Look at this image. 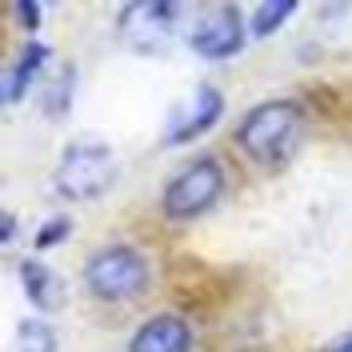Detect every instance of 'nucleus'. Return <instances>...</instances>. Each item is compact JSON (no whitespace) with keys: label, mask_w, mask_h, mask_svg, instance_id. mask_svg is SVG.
I'll return each mask as SVG.
<instances>
[{"label":"nucleus","mask_w":352,"mask_h":352,"mask_svg":"<svg viewBox=\"0 0 352 352\" xmlns=\"http://www.w3.org/2000/svg\"><path fill=\"white\" fill-rule=\"evenodd\" d=\"M305 132V112L296 100H264L241 120V144L256 160H285Z\"/></svg>","instance_id":"nucleus-1"},{"label":"nucleus","mask_w":352,"mask_h":352,"mask_svg":"<svg viewBox=\"0 0 352 352\" xmlns=\"http://www.w3.org/2000/svg\"><path fill=\"white\" fill-rule=\"evenodd\" d=\"M116 180V156L109 144H96V140H80V144H68L60 164H56V192L68 200H92L104 197Z\"/></svg>","instance_id":"nucleus-2"},{"label":"nucleus","mask_w":352,"mask_h":352,"mask_svg":"<svg viewBox=\"0 0 352 352\" xmlns=\"http://www.w3.org/2000/svg\"><path fill=\"white\" fill-rule=\"evenodd\" d=\"M85 285L100 300H132V296H140L148 288V261L129 244L100 248L85 264Z\"/></svg>","instance_id":"nucleus-3"},{"label":"nucleus","mask_w":352,"mask_h":352,"mask_svg":"<svg viewBox=\"0 0 352 352\" xmlns=\"http://www.w3.org/2000/svg\"><path fill=\"white\" fill-rule=\"evenodd\" d=\"M184 16H188L184 4H173V0H140V4H129L120 12V36H124L129 48L153 56V52H164L180 36Z\"/></svg>","instance_id":"nucleus-4"},{"label":"nucleus","mask_w":352,"mask_h":352,"mask_svg":"<svg viewBox=\"0 0 352 352\" xmlns=\"http://www.w3.org/2000/svg\"><path fill=\"white\" fill-rule=\"evenodd\" d=\"M224 192V168H220L217 160H192L188 168H180V173L168 180V188H164V217L168 220H192L200 212H208L212 204L220 200Z\"/></svg>","instance_id":"nucleus-5"},{"label":"nucleus","mask_w":352,"mask_h":352,"mask_svg":"<svg viewBox=\"0 0 352 352\" xmlns=\"http://www.w3.org/2000/svg\"><path fill=\"white\" fill-rule=\"evenodd\" d=\"M192 48L204 60H228L244 48V21L232 4L204 8V16L192 28Z\"/></svg>","instance_id":"nucleus-6"},{"label":"nucleus","mask_w":352,"mask_h":352,"mask_svg":"<svg viewBox=\"0 0 352 352\" xmlns=\"http://www.w3.org/2000/svg\"><path fill=\"white\" fill-rule=\"evenodd\" d=\"M220 112H224V96H220L212 85H200L197 92H188V100H184L180 109H173L168 124H164V140H168V144H188V140H197V136H204V132L220 120Z\"/></svg>","instance_id":"nucleus-7"},{"label":"nucleus","mask_w":352,"mask_h":352,"mask_svg":"<svg viewBox=\"0 0 352 352\" xmlns=\"http://www.w3.org/2000/svg\"><path fill=\"white\" fill-rule=\"evenodd\" d=\"M188 349H192V329H188L184 316H153L129 340V352H188Z\"/></svg>","instance_id":"nucleus-8"},{"label":"nucleus","mask_w":352,"mask_h":352,"mask_svg":"<svg viewBox=\"0 0 352 352\" xmlns=\"http://www.w3.org/2000/svg\"><path fill=\"white\" fill-rule=\"evenodd\" d=\"M21 280H24V296L28 305H36L41 312H52V308L65 305V285L60 276L41 261H21Z\"/></svg>","instance_id":"nucleus-9"},{"label":"nucleus","mask_w":352,"mask_h":352,"mask_svg":"<svg viewBox=\"0 0 352 352\" xmlns=\"http://www.w3.org/2000/svg\"><path fill=\"white\" fill-rule=\"evenodd\" d=\"M44 60H48V48H44V44H24V52L12 60V68L4 72V104H16L24 92L32 88V80L41 76Z\"/></svg>","instance_id":"nucleus-10"},{"label":"nucleus","mask_w":352,"mask_h":352,"mask_svg":"<svg viewBox=\"0 0 352 352\" xmlns=\"http://www.w3.org/2000/svg\"><path fill=\"white\" fill-rule=\"evenodd\" d=\"M296 12L292 0H276V4H256L252 8V36H272L280 24Z\"/></svg>","instance_id":"nucleus-11"},{"label":"nucleus","mask_w":352,"mask_h":352,"mask_svg":"<svg viewBox=\"0 0 352 352\" xmlns=\"http://www.w3.org/2000/svg\"><path fill=\"white\" fill-rule=\"evenodd\" d=\"M16 352H56V332L44 320H24L16 329Z\"/></svg>","instance_id":"nucleus-12"},{"label":"nucleus","mask_w":352,"mask_h":352,"mask_svg":"<svg viewBox=\"0 0 352 352\" xmlns=\"http://www.w3.org/2000/svg\"><path fill=\"white\" fill-rule=\"evenodd\" d=\"M65 236H68V220L56 217V220H52V224L41 232V236H36V248H48L52 241H65Z\"/></svg>","instance_id":"nucleus-13"},{"label":"nucleus","mask_w":352,"mask_h":352,"mask_svg":"<svg viewBox=\"0 0 352 352\" xmlns=\"http://www.w3.org/2000/svg\"><path fill=\"white\" fill-rule=\"evenodd\" d=\"M12 12L24 21V28H28V32H32V28H36V21H41V4H12Z\"/></svg>","instance_id":"nucleus-14"},{"label":"nucleus","mask_w":352,"mask_h":352,"mask_svg":"<svg viewBox=\"0 0 352 352\" xmlns=\"http://www.w3.org/2000/svg\"><path fill=\"white\" fill-rule=\"evenodd\" d=\"M320 352H352V332H344V336H336V340H329Z\"/></svg>","instance_id":"nucleus-15"}]
</instances>
